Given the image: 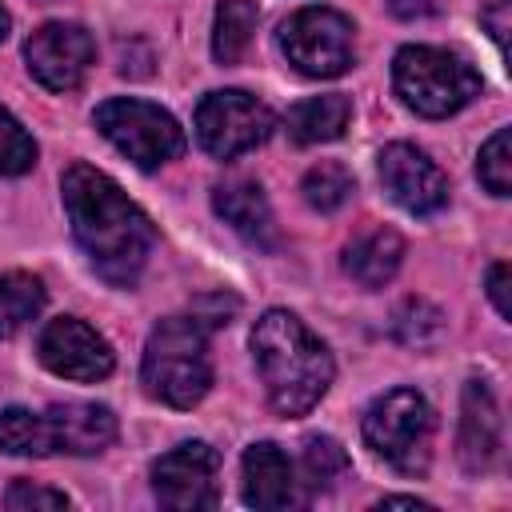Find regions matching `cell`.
Instances as JSON below:
<instances>
[{
  "label": "cell",
  "mask_w": 512,
  "mask_h": 512,
  "mask_svg": "<svg viewBox=\"0 0 512 512\" xmlns=\"http://www.w3.org/2000/svg\"><path fill=\"white\" fill-rule=\"evenodd\" d=\"M4 504L12 512H32V508H68V496L56 492V488H44V484H32V480H16L4 496Z\"/></svg>",
  "instance_id": "4316f807"
},
{
  "label": "cell",
  "mask_w": 512,
  "mask_h": 512,
  "mask_svg": "<svg viewBox=\"0 0 512 512\" xmlns=\"http://www.w3.org/2000/svg\"><path fill=\"white\" fill-rule=\"evenodd\" d=\"M392 332H396V340L424 348V344H432V340L444 332V316H440L436 304H428V300H420V296H408V300L392 312Z\"/></svg>",
  "instance_id": "603a6c76"
},
{
  "label": "cell",
  "mask_w": 512,
  "mask_h": 512,
  "mask_svg": "<svg viewBox=\"0 0 512 512\" xmlns=\"http://www.w3.org/2000/svg\"><path fill=\"white\" fill-rule=\"evenodd\" d=\"M440 8V0H392V12L404 16V20H416V16H432Z\"/></svg>",
  "instance_id": "f546056e"
},
{
  "label": "cell",
  "mask_w": 512,
  "mask_h": 512,
  "mask_svg": "<svg viewBox=\"0 0 512 512\" xmlns=\"http://www.w3.org/2000/svg\"><path fill=\"white\" fill-rule=\"evenodd\" d=\"M348 468H352V460L332 436H308L304 440V480L312 488H332L336 480L348 476Z\"/></svg>",
  "instance_id": "cb8c5ba5"
},
{
  "label": "cell",
  "mask_w": 512,
  "mask_h": 512,
  "mask_svg": "<svg viewBox=\"0 0 512 512\" xmlns=\"http://www.w3.org/2000/svg\"><path fill=\"white\" fill-rule=\"evenodd\" d=\"M8 24H12V20H8V12H4V8H0V40H4V36H8Z\"/></svg>",
  "instance_id": "1f68e13d"
},
{
  "label": "cell",
  "mask_w": 512,
  "mask_h": 512,
  "mask_svg": "<svg viewBox=\"0 0 512 512\" xmlns=\"http://www.w3.org/2000/svg\"><path fill=\"white\" fill-rule=\"evenodd\" d=\"M488 296H492L496 312L508 320V316H512V300H508V264H504V260L492 264V272H488Z\"/></svg>",
  "instance_id": "83f0119b"
},
{
  "label": "cell",
  "mask_w": 512,
  "mask_h": 512,
  "mask_svg": "<svg viewBox=\"0 0 512 512\" xmlns=\"http://www.w3.org/2000/svg\"><path fill=\"white\" fill-rule=\"evenodd\" d=\"M296 484L300 480L292 472V460L276 444H252L244 452V500L252 508H264V512L292 508L300 500Z\"/></svg>",
  "instance_id": "5bb4252c"
},
{
  "label": "cell",
  "mask_w": 512,
  "mask_h": 512,
  "mask_svg": "<svg viewBox=\"0 0 512 512\" xmlns=\"http://www.w3.org/2000/svg\"><path fill=\"white\" fill-rule=\"evenodd\" d=\"M56 452L72 456H96L116 440V416L104 404H52L48 408Z\"/></svg>",
  "instance_id": "9a60e30c"
},
{
  "label": "cell",
  "mask_w": 512,
  "mask_h": 512,
  "mask_svg": "<svg viewBox=\"0 0 512 512\" xmlns=\"http://www.w3.org/2000/svg\"><path fill=\"white\" fill-rule=\"evenodd\" d=\"M216 472H220V456L216 448H208L204 440H188L176 444L172 452H164L152 464V488L156 500L172 512H192V508H212L220 488H216Z\"/></svg>",
  "instance_id": "9c48e42d"
},
{
  "label": "cell",
  "mask_w": 512,
  "mask_h": 512,
  "mask_svg": "<svg viewBox=\"0 0 512 512\" xmlns=\"http://www.w3.org/2000/svg\"><path fill=\"white\" fill-rule=\"evenodd\" d=\"M456 452H460V464L468 472H488L496 452H500V408H496V400H492L484 380H468L464 384Z\"/></svg>",
  "instance_id": "4fadbf2b"
},
{
  "label": "cell",
  "mask_w": 512,
  "mask_h": 512,
  "mask_svg": "<svg viewBox=\"0 0 512 512\" xmlns=\"http://www.w3.org/2000/svg\"><path fill=\"white\" fill-rule=\"evenodd\" d=\"M0 452L8 456H52V424L48 412H28V408H4L0 412Z\"/></svg>",
  "instance_id": "ffe728a7"
},
{
  "label": "cell",
  "mask_w": 512,
  "mask_h": 512,
  "mask_svg": "<svg viewBox=\"0 0 512 512\" xmlns=\"http://www.w3.org/2000/svg\"><path fill=\"white\" fill-rule=\"evenodd\" d=\"M400 260H404V240L392 228H384V224L360 232L344 248V272L360 288H384L400 272Z\"/></svg>",
  "instance_id": "e0dca14e"
},
{
  "label": "cell",
  "mask_w": 512,
  "mask_h": 512,
  "mask_svg": "<svg viewBox=\"0 0 512 512\" xmlns=\"http://www.w3.org/2000/svg\"><path fill=\"white\" fill-rule=\"evenodd\" d=\"M484 24L492 28V36H496V44L504 48V40H508V0H496L488 12H484Z\"/></svg>",
  "instance_id": "f1b7e54d"
},
{
  "label": "cell",
  "mask_w": 512,
  "mask_h": 512,
  "mask_svg": "<svg viewBox=\"0 0 512 512\" xmlns=\"http://www.w3.org/2000/svg\"><path fill=\"white\" fill-rule=\"evenodd\" d=\"M392 84L400 92V100L420 112V116H452L460 112L468 100L480 96V76L476 68L444 48H428V44H408L396 52L392 64Z\"/></svg>",
  "instance_id": "277c9868"
},
{
  "label": "cell",
  "mask_w": 512,
  "mask_h": 512,
  "mask_svg": "<svg viewBox=\"0 0 512 512\" xmlns=\"http://www.w3.org/2000/svg\"><path fill=\"white\" fill-rule=\"evenodd\" d=\"M256 20H260V12L252 0H220L216 24H212V56L220 64H236L252 44Z\"/></svg>",
  "instance_id": "d6986e66"
},
{
  "label": "cell",
  "mask_w": 512,
  "mask_h": 512,
  "mask_svg": "<svg viewBox=\"0 0 512 512\" xmlns=\"http://www.w3.org/2000/svg\"><path fill=\"white\" fill-rule=\"evenodd\" d=\"M44 308V284L32 272H8L0 276V340L16 336L28 320H36Z\"/></svg>",
  "instance_id": "44dd1931"
},
{
  "label": "cell",
  "mask_w": 512,
  "mask_h": 512,
  "mask_svg": "<svg viewBox=\"0 0 512 512\" xmlns=\"http://www.w3.org/2000/svg\"><path fill=\"white\" fill-rule=\"evenodd\" d=\"M252 352L256 368L264 380V392L280 416H300L308 412L332 384V356L304 328L300 316L272 308L256 320L252 328Z\"/></svg>",
  "instance_id": "7a4b0ae2"
},
{
  "label": "cell",
  "mask_w": 512,
  "mask_h": 512,
  "mask_svg": "<svg viewBox=\"0 0 512 512\" xmlns=\"http://www.w3.org/2000/svg\"><path fill=\"white\" fill-rule=\"evenodd\" d=\"M36 164V144L32 136L24 132V124L0 108V176H20Z\"/></svg>",
  "instance_id": "d4e9b609"
},
{
  "label": "cell",
  "mask_w": 512,
  "mask_h": 512,
  "mask_svg": "<svg viewBox=\"0 0 512 512\" xmlns=\"http://www.w3.org/2000/svg\"><path fill=\"white\" fill-rule=\"evenodd\" d=\"M40 360L48 372L64 376V380H104L112 372V348L108 340L88 328L84 320L76 316H60V320H48L44 332H40V344H36Z\"/></svg>",
  "instance_id": "8fae6325"
},
{
  "label": "cell",
  "mask_w": 512,
  "mask_h": 512,
  "mask_svg": "<svg viewBox=\"0 0 512 512\" xmlns=\"http://www.w3.org/2000/svg\"><path fill=\"white\" fill-rule=\"evenodd\" d=\"M144 388L148 396L192 408L208 384H212V360H208V336L196 316H168L148 332L144 344Z\"/></svg>",
  "instance_id": "3957f363"
},
{
  "label": "cell",
  "mask_w": 512,
  "mask_h": 512,
  "mask_svg": "<svg viewBox=\"0 0 512 512\" xmlns=\"http://www.w3.org/2000/svg\"><path fill=\"white\" fill-rule=\"evenodd\" d=\"M268 132H272L268 104H260L256 96H248L240 88L208 92L196 108V136L220 160H232L256 144H264Z\"/></svg>",
  "instance_id": "ba28073f"
},
{
  "label": "cell",
  "mask_w": 512,
  "mask_h": 512,
  "mask_svg": "<svg viewBox=\"0 0 512 512\" xmlns=\"http://www.w3.org/2000/svg\"><path fill=\"white\" fill-rule=\"evenodd\" d=\"M380 508H428L424 500H416V496H384L380 500Z\"/></svg>",
  "instance_id": "4dcf8cb0"
},
{
  "label": "cell",
  "mask_w": 512,
  "mask_h": 512,
  "mask_svg": "<svg viewBox=\"0 0 512 512\" xmlns=\"http://www.w3.org/2000/svg\"><path fill=\"white\" fill-rule=\"evenodd\" d=\"M216 212L224 216V224H232V232H240L248 244L256 248H272L276 244V216L268 208V196L260 192V184L252 180H228L212 192Z\"/></svg>",
  "instance_id": "2e32d148"
},
{
  "label": "cell",
  "mask_w": 512,
  "mask_h": 512,
  "mask_svg": "<svg viewBox=\"0 0 512 512\" xmlns=\"http://www.w3.org/2000/svg\"><path fill=\"white\" fill-rule=\"evenodd\" d=\"M96 128L136 168H160L184 152V128L148 100H132V96L104 100L96 108Z\"/></svg>",
  "instance_id": "8992f818"
},
{
  "label": "cell",
  "mask_w": 512,
  "mask_h": 512,
  "mask_svg": "<svg viewBox=\"0 0 512 512\" xmlns=\"http://www.w3.org/2000/svg\"><path fill=\"white\" fill-rule=\"evenodd\" d=\"M300 192L316 212H336L352 196V172L344 164H336V160H320V164H312L304 172Z\"/></svg>",
  "instance_id": "7402d4cb"
},
{
  "label": "cell",
  "mask_w": 512,
  "mask_h": 512,
  "mask_svg": "<svg viewBox=\"0 0 512 512\" xmlns=\"http://www.w3.org/2000/svg\"><path fill=\"white\" fill-rule=\"evenodd\" d=\"M348 120H352V100L348 96H340V92L312 96V100H300L288 112V136L296 144H324V140L344 136Z\"/></svg>",
  "instance_id": "ac0fdd59"
},
{
  "label": "cell",
  "mask_w": 512,
  "mask_h": 512,
  "mask_svg": "<svg viewBox=\"0 0 512 512\" xmlns=\"http://www.w3.org/2000/svg\"><path fill=\"white\" fill-rule=\"evenodd\" d=\"M380 184L412 216H432L448 204L444 172L416 144H388L380 152Z\"/></svg>",
  "instance_id": "7c38bea8"
},
{
  "label": "cell",
  "mask_w": 512,
  "mask_h": 512,
  "mask_svg": "<svg viewBox=\"0 0 512 512\" xmlns=\"http://www.w3.org/2000/svg\"><path fill=\"white\" fill-rule=\"evenodd\" d=\"M92 56H96L92 36L80 24H64V20H52V24L36 28L28 36V44H24L28 72L48 92H72L88 76Z\"/></svg>",
  "instance_id": "30bf717a"
},
{
  "label": "cell",
  "mask_w": 512,
  "mask_h": 512,
  "mask_svg": "<svg viewBox=\"0 0 512 512\" xmlns=\"http://www.w3.org/2000/svg\"><path fill=\"white\" fill-rule=\"evenodd\" d=\"M480 184L492 192V196H508L512 188V148H508V128H496L492 140L480 148Z\"/></svg>",
  "instance_id": "484cf974"
},
{
  "label": "cell",
  "mask_w": 512,
  "mask_h": 512,
  "mask_svg": "<svg viewBox=\"0 0 512 512\" xmlns=\"http://www.w3.org/2000/svg\"><path fill=\"white\" fill-rule=\"evenodd\" d=\"M280 48L288 64L304 76H340L356 56L352 20L332 8H300L280 28Z\"/></svg>",
  "instance_id": "52a82bcc"
},
{
  "label": "cell",
  "mask_w": 512,
  "mask_h": 512,
  "mask_svg": "<svg viewBox=\"0 0 512 512\" xmlns=\"http://www.w3.org/2000/svg\"><path fill=\"white\" fill-rule=\"evenodd\" d=\"M364 440L396 472L420 476L432 456V408L416 388H392L364 412Z\"/></svg>",
  "instance_id": "5b68a950"
},
{
  "label": "cell",
  "mask_w": 512,
  "mask_h": 512,
  "mask_svg": "<svg viewBox=\"0 0 512 512\" xmlns=\"http://www.w3.org/2000/svg\"><path fill=\"white\" fill-rule=\"evenodd\" d=\"M64 204L92 268L108 284L128 288L152 252V220L124 196V188L112 176H104L92 164H72L64 172Z\"/></svg>",
  "instance_id": "6da1fadb"
}]
</instances>
